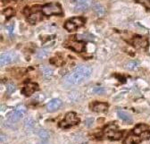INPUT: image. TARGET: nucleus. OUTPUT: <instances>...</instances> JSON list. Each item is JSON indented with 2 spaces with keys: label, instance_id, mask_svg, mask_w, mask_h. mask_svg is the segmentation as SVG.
<instances>
[{
  "label": "nucleus",
  "instance_id": "f257e3e1",
  "mask_svg": "<svg viewBox=\"0 0 150 144\" xmlns=\"http://www.w3.org/2000/svg\"><path fill=\"white\" fill-rule=\"evenodd\" d=\"M91 73L92 70L89 66L85 65H78L66 77V82L70 84H80L88 79L91 75Z\"/></svg>",
  "mask_w": 150,
  "mask_h": 144
},
{
  "label": "nucleus",
  "instance_id": "f03ea898",
  "mask_svg": "<svg viewBox=\"0 0 150 144\" xmlns=\"http://www.w3.org/2000/svg\"><path fill=\"white\" fill-rule=\"evenodd\" d=\"M79 123H80V118L77 116V115L73 112H70L65 116L64 119L59 123V126L62 128H69L78 124Z\"/></svg>",
  "mask_w": 150,
  "mask_h": 144
},
{
  "label": "nucleus",
  "instance_id": "7ed1b4c3",
  "mask_svg": "<svg viewBox=\"0 0 150 144\" xmlns=\"http://www.w3.org/2000/svg\"><path fill=\"white\" fill-rule=\"evenodd\" d=\"M104 133L111 140H119L122 134V133L119 131L117 124H115V123L108 124L107 126L105 128Z\"/></svg>",
  "mask_w": 150,
  "mask_h": 144
},
{
  "label": "nucleus",
  "instance_id": "20e7f679",
  "mask_svg": "<svg viewBox=\"0 0 150 144\" xmlns=\"http://www.w3.org/2000/svg\"><path fill=\"white\" fill-rule=\"evenodd\" d=\"M42 13L47 16L59 15V14L63 13V10H62V7L59 4L51 3V4H47L42 7Z\"/></svg>",
  "mask_w": 150,
  "mask_h": 144
},
{
  "label": "nucleus",
  "instance_id": "39448f33",
  "mask_svg": "<svg viewBox=\"0 0 150 144\" xmlns=\"http://www.w3.org/2000/svg\"><path fill=\"white\" fill-rule=\"evenodd\" d=\"M85 23V19L82 17H74L72 19H70L69 21H67L64 24V27L67 31H76L78 28L81 27L84 25Z\"/></svg>",
  "mask_w": 150,
  "mask_h": 144
},
{
  "label": "nucleus",
  "instance_id": "423d86ee",
  "mask_svg": "<svg viewBox=\"0 0 150 144\" xmlns=\"http://www.w3.org/2000/svg\"><path fill=\"white\" fill-rule=\"evenodd\" d=\"M26 111V107L24 106H19L8 115V120L12 123H16L25 116Z\"/></svg>",
  "mask_w": 150,
  "mask_h": 144
},
{
  "label": "nucleus",
  "instance_id": "0eeeda50",
  "mask_svg": "<svg viewBox=\"0 0 150 144\" xmlns=\"http://www.w3.org/2000/svg\"><path fill=\"white\" fill-rule=\"evenodd\" d=\"M133 134L138 135L141 138L142 140H146L150 139V130L149 127L146 124H138L133 130Z\"/></svg>",
  "mask_w": 150,
  "mask_h": 144
},
{
  "label": "nucleus",
  "instance_id": "6e6552de",
  "mask_svg": "<svg viewBox=\"0 0 150 144\" xmlns=\"http://www.w3.org/2000/svg\"><path fill=\"white\" fill-rule=\"evenodd\" d=\"M71 4L76 12H84L89 7L90 0H71Z\"/></svg>",
  "mask_w": 150,
  "mask_h": 144
},
{
  "label": "nucleus",
  "instance_id": "1a4fd4ad",
  "mask_svg": "<svg viewBox=\"0 0 150 144\" xmlns=\"http://www.w3.org/2000/svg\"><path fill=\"white\" fill-rule=\"evenodd\" d=\"M38 91H39V85H38L37 83L29 82V83H26L23 86L22 92L25 96H30L31 94H33L34 92H36Z\"/></svg>",
  "mask_w": 150,
  "mask_h": 144
},
{
  "label": "nucleus",
  "instance_id": "9d476101",
  "mask_svg": "<svg viewBox=\"0 0 150 144\" xmlns=\"http://www.w3.org/2000/svg\"><path fill=\"white\" fill-rule=\"evenodd\" d=\"M91 109L97 113H105L108 110V104L103 102H94L91 105Z\"/></svg>",
  "mask_w": 150,
  "mask_h": 144
},
{
  "label": "nucleus",
  "instance_id": "9b49d317",
  "mask_svg": "<svg viewBox=\"0 0 150 144\" xmlns=\"http://www.w3.org/2000/svg\"><path fill=\"white\" fill-rule=\"evenodd\" d=\"M63 105V102L61 99H52L50 102L47 103V110L48 112H54V111H56L57 109H59L61 106Z\"/></svg>",
  "mask_w": 150,
  "mask_h": 144
},
{
  "label": "nucleus",
  "instance_id": "f8f14e48",
  "mask_svg": "<svg viewBox=\"0 0 150 144\" xmlns=\"http://www.w3.org/2000/svg\"><path fill=\"white\" fill-rule=\"evenodd\" d=\"M132 43L137 48H145L147 46V40L141 36H136L133 39Z\"/></svg>",
  "mask_w": 150,
  "mask_h": 144
},
{
  "label": "nucleus",
  "instance_id": "ddd939ff",
  "mask_svg": "<svg viewBox=\"0 0 150 144\" xmlns=\"http://www.w3.org/2000/svg\"><path fill=\"white\" fill-rule=\"evenodd\" d=\"M142 140L139 136L138 135H135V134H131V135H129L125 140H124V144H139V142H141Z\"/></svg>",
  "mask_w": 150,
  "mask_h": 144
},
{
  "label": "nucleus",
  "instance_id": "4468645a",
  "mask_svg": "<svg viewBox=\"0 0 150 144\" xmlns=\"http://www.w3.org/2000/svg\"><path fill=\"white\" fill-rule=\"evenodd\" d=\"M117 115H118V117L126 123H131V122H132V117H131V116L125 111L120 110L117 112Z\"/></svg>",
  "mask_w": 150,
  "mask_h": 144
},
{
  "label": "nucleus",
  "instance_id": "2eb2a0df",
  "mask_svg": "<svg viewBox=\"0 0 150 144\" xmlns=\"http://www.w3.org/2000/svg\"><path fill=\"white\" fill-rule=\"evenodd\" d=\"M12 62V56L8 53H4L0 56V65L2 66L8 65Z\"/></svg>",
  "mask_w": 150,
  "mask_h": 144
},
{
  "label": "nucleus",
  "instance_id": "dca6fc26",
  "mask_svg": "<svg viewBox=\"0 0 150 144\" xmlns=\"http://www.w3.org/2000/svg\"><path fill=\"white\" fill-rule=\"evenodd\" d=\"M68 47L76 52H81L84 49V44L81 42H71V45H68Z\"/></svg>",
  "mask_w": 150,
  "mask_h": 144
},
{
  "label": "nucleus",
  "instance_id": "f3484780",
  "mask_svg": "<svg viewBox=\"0 0 150 144\" xmlns=\"http://www.w3.org/2000/svg\"><path fill=\"white\" fill-rule=\"evenodd\" d=\"M139 66V62L138 61H129V63L126 64V69L129 70H134L135 68H137Z\"/></svg>",
  "mask_w": 150,
  "mask_h": 144
},
{
  "label": "nucleus",
  "instance_id": "a211bd4d",
  "mask_svg": "<svg viewBox=\"0 0 150 144\" xmlns=\"http://www.w3.org/2000/svg\"><path fill=\"white\" fill-rule=\"evenodd\" d=\"M47 54H48V52L46 49H40V50H39L36 53V56L39 58L42 59V58H44V57H46L47 56Z\"/></svg>",
  "mask_w": 150,
  "mask_h": 144
},
{
  "label": "nucleus",
  "instance_id": "6ab92c4d",
  "mask_svg": "<svg viewBox=\"0 0 150 144\" xmlns=\"http://www.w3.org/2000/svg\"><path fill=\"white\" fill-rule=\"evenodd\" d=\"M137 3H139L144 6L145 8L150 11V0H135Z\"/></svg>",
  "mask_w": 150,
  "mask_h": 144
},
{
  "label": "nucleus",
  "instance_id": "aec40b11",
  "mask_svg": "<svg viewBox=\"0 0 150 144\" xmlns=\"http://www.w3.org/2000/svg\"><path fill=\"white\" fill-rule=\"evenodd\" d=\"M4 15H6V17H11L13 16L14 13H15V11L12 8V7H9V8H6L4 12H3Z\"/></svg>",
  "mask_w": 150,
  "mask_h": 144
},
{
  "label": "nucleus",
  "instance_id": "412c9836",
  "mask_svg": "<svg viewBox=\"0 0 150 144\" xmlns=\"http://www.w3.org/2000/svg\"><path fill=\"white\" fill-rule=\"evenodd\" d=\"M29 20L30 21L31 23H37L38 21H40V16L39 14H31L29 18Z\"/></svg>",
  "mask_w": 150,
  "mask_h": 144
},
{
  "label": "nucleus",
  "instance_id": "4be33fe9",
  "mask_svg": "<svg viewBox=\"0 0 150 144\" xmlns=\"http://www.w3.org/2000/svg\"><path fill=\"white\" fill-rule=\"evenodd\" d=\"M88 35H85V34H81V35H77L76 37L78 40H93V36H89V37H87Z\"/></svg>",
  "mask_w": 150,
  "mask_h": 144
},
{
  "label": "nucleus",
  "instance_id": "5701e85b",
  "mask_svg": "<svg viewBox=\"0 0 150 144\" xmlns=\"http://www.w3.org/2000/svg\"><path fill=\"white\" fill-rule=\"evenodd\" d=\"M6 89H7V92H8L9 94H11V93H13V92H15L16 87H15V85H14V84H13V83H9V84H7Z\"/></svg>",
  "mask_w": 150,
  "mask_h": 144
},
{
  "label": "nucleus",
  "instance_id": "b1692460",
  "mask_svg": "<svg viewBox=\"0 0 150 144\" xmlns=\"http://www.w3.org/2000/svg\"><path fill=\"white\" fill-rule=\"evenodd\" d=\"M41 71L43 72V74L45 75H47V76L51 75L52 73H53V70L50 69L49 67H43V68H41Z\"/></svg>",
  "mask_w": 150,
  "mask_h": 144
},
{
  "label": "nucleus",
  "instance_id": "393cba45",
  "mask_svg": "<svg viewBox=\"0 0 150 144\" xmlns=\"http://www.w3.org/2000/svg\"><path fill=\"white\" fill-rule=\"evenodd\" d=\"M94 92H96V93H98V94H100V93H103L104 92V89H102V88H96L95 89H94Z\"/></svg>",
  "mask_w": 150,
  "mask_h": 144
}]
</instances>
